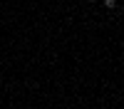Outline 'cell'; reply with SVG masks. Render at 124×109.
<instances>
[{
    "label": "cell",
    "instance_id": "7a4b0ae2",
    "mask_svg": "<svg viewBox=\"0 0 124 109\" xmlns=\"http://www.w3.org/2000/svg\"><path fill=\"white\" fill-rule=\"evenodd\" d=\"M87 3H94V0H87Z\"/></svg>",
    "mask_w": 124,
    "mask_h": 109
},
{
    "label": "cell",
    "instance_id": "6da1fadb",
    "mask_svg": "<svg viewBox=\"0 0 124 109\" xmlns=\"http://www.w3.org/2000/svg\"><path fill=\"white\" fill-rule=\"evenodd\" d=\"M104 5H107V7H114L117 3H114V0H104Z\"/></svg>",
    "mask_w": 124,
    "mask_h": 109
}]
</instances>
